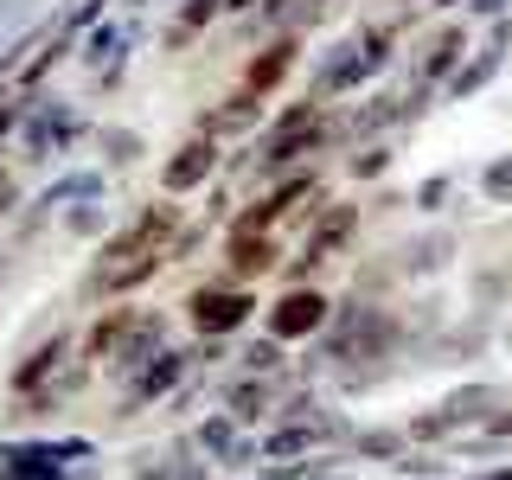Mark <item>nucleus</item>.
<instances>
[{
    "label": "nucleus",
    "instance_id": "f257e3e1",
    "mask_svg": "<svg viewBox=\"0 0 512 480\" xmlns=\"http://www.w3.org/2000/svg\"><path fill=\"white\" fill-rule=\"evenodd\" d=\"M314 352L333 365V372H352V365H391L397 352H404V308L346 288V295L333 301V320L314 340Z\"/></svg>",
    "mask_w": 512,
    "mask_h": 480
},
{
    "label": "nucleus",
    "instance_id": "f03ea898",
    "mask_svg": "<svg viewBox=\"0 0 512 480\" xmlns=\"http://www.w3.org/2000/svg\"><path fill=\"white\" fill-rule=\"evenodd\" d=\"M500 404H512L506 397V384H493V378H468V384H455V391H442L436 404H423L404 423V436H410V448H429V442H455L461 429H474L487 410H500Z\"/></svg>",
    "mask_w": 512,
    "mask_h": 480
},
{
    "label": "nucleus",
    "instance_id": "7ed1b4c3",
    "mask_svg": "<svg viewBox=\"0 0 512 480\" xmlns=\"http://www.w3.org/2000/svg\"><path fill=\"white\" fill-rule=\"evenodd\" d=\"M256 288L244 282H199V288H186V301H180V320H186V333L192 340H244V327L256 320Z\"/></svg>",
    "mask_w": 512,
    "mask_h": 480
},
{
    "label": "nucleus",
    "instance_id": "20e7f679",
    "mask_svg": "<svg viewBox=\"0 0 512 480\" xmlns=\"http://www.w3.org/2000/svg\"><path fill=\"white\" fill-rule=\"evenodd\" d=\"M20 154L32 160V167H52V160H64L77 148V141L90 135V116H77L64 96H45V90H32V96H20Z\"/></svg>",
    "mask_w": 512,
    "mask_h": 480
},
{
    "label": "nucleus",
    "instance_id": "39448f33",
    "mask_svg": "<svg viewBox=\"0 0 512 480\" xmlns=\"http://www.w3.org/2000/svg\"><path fill=\"white\" fill-rule=\"evenodd\" d=\"M327 320H333V295L320 282H301V288H282L276 301L263 308V333H276L282 346H314L320 333H327Z\"/></svg>",
    "mask_w": 512,
    "mask_h": 480
},
{
    "label": "nucleus",
    "instance_id": "423d86ee",
    "mask_svg": "<svg viewBox=\"0 0 512 480\" xmlns=\"http://www.w3.org/2000/svg\"><path fill=\"white\" fill-rule=\"evenodd\" d=\"M199 372V359H192V340L180 346H160L148 365H141L135 378H122V404H116V416H141V410H154V404H167L173 391H180V384Z\"/></svg>",
    "mask_w": 512,
    "mask_h": 480
},
{
    "label": "nucleus",
    "instance_id": "0eeeda50",
    "mask_svg": "<svg viewBox=\"0 0 512 480\" xmlns=\"http://www.w3.org/2000/svg\"><path fill=\"white\" fill-rule=\"evenodd\" d=\"M301 58H308V39L301 32H269V39H256L244 64H237V90H250V96H282L288 90V77L301 71Z\"/></svg>",
    "mask_w": 512,
    "mask_h": 480
},
{
    "label": "nucleus",
    "instance_id": "6e6552de",
    "mask_svg": "<svg viewBox=\"0 0 512 480\" xmlns=\"http://www.w3.org/2000/svg\"><path fill=\"white\" fill-rule=\"evenodd\" d=\"M474 52V26L461 20V13H442V20H429L423 26V39H416V52H410V77L416 84H448V77L461 71V58Z\"/></svg>",
    "mask_w": 512,
    "mask_h": 480
},
{
    "label": "nucleus",
    "instance_id": "1a4fd4ad",
    "mask_svg": "<svg viewBox=\"0 0 512 480\" xmlns=\"http://www.w3.org/2000/svg\"><path fill=\"white\" fill-rule=\"evenodd\" d=\"M263 116H269V103L263 96H250V90H224V96H212V103H199L192 109V135H212V141H224V148H237V141H250L256 128H263Z\"/></svg>",
    "mask_w": 512,
    "mask_h": 480
},
{
    "label": "nucleus",
    "instance_id": "9d476101",
    "mask_svg": "<svg viewBox=\"0 0 512 480\" xmlns=\"http://www.w3.org/2000/svg\"><path fill=\"white\" fill-rule=\"evenodd\" d=\"M224 167V141L212 135H186L173 141V154L160 160V192H173V199H192V192H205L212 186V173Z\"/></svg>",
    "mask_w": 512,
    "mask_h": 480
},
{
    "label": "nucleus",
    "instance_id": "9b49d317",
    "mask_svg": "<svg viewBox=\"0 0 512 480\" xmlns=\"http://www.w3.org/2000/svg\"><path fill=\"white\" fill-rule=\"evenodd\" d=\"M282 237H269V231H218V276L224 282H244L256 288L263 276H276L282 269Z\"/></svg>",
    "mask_w": 512,
    "mask_h": 480
},
{
    "label": "nucleus",
    "instance_id": "f8f14e48",
    "mask_svg": "<svg viewBox=\"0 0 512 480\" xmlns=\"http://www.w3.org/2000/svg\"><path fill=\"white\" fill-rule=\"evenodd\" d=\"M455 256H461V231H455V224H429V231L391 244V263H397V276H404V282H436V276H448V269H455Z\"/></svg>",
    "mask_w": 512,
    "mask_h": 480
},
{
    "label": "nucleus",
    "instance_id": "ddd939ff",
    "mask_svg": "<svg viewBox=\"0 0 512 480\" xmlns=\"http://www.w3.org/2000/svg\"><path fill=\"white\" fill-rule=\"evenodd\" d=\"M186 442H192V455L218 461V468H250V461H263V442H256V436H250L244 423H237L231 410H212V416H199Z\"/></svg>",
    "mask_w": 512,
    "mask_h": 480
},
{
    "label": "nucleus",
    "instance_id": "4468645a",
    "mask_svg": "<svg viewBox=\"0 0 512 480\" xmlns=\"http://www.w3.org/2000/svg\"><path fill=\"white\" fill-rule=\"evenodd\" d=\"M282 404H288V372H282V378L231 372V378L218 384V410H231L244 429H256V423H276V416H282Z\"/></svg>",
    "mask_w": 512,
    "mask_h": 480
},
{
    "label": "nucleus",
    "instance_id": "2eb2a0df",
    "mask_svg": "<svg viewBox=\"0 0 512 480\" xmlns=\"http://www.w3.org/2000/svg\"><path fill=\"white\" fill-rule=\"evenodd\" d=\"M359 90H372V71H365V52H359V39H346L340 45H327L314 64V77H308V96H320V103H333V96H359Z\"/></svg>",
    "mask_w": 512,
    "mask_h": 480
},
{
    "label": "nucleus",
    "instance_id": "dca6fc26",
    "mask_svg": "<svg viewBox=\"0 0 512 480\" xmlns=\"http://www.w3.org/2000/svg\"><path fill=\"white\" fill-rule=\"evenodd\" d=\"M71 352H77V333H71V327L45 333V340L32 346L20 365H13V378H7V384H13V397H32V391H45V384H52V378L64 372V365H71Z\"/></svg>",
    "mask_w": 512,
    "mask_h": 480
},
{
    "label": "nucleus",
    "instance_id": "f3484780",
    "mask_svg": "<svg viewBox=\"0 0 512 480\" xmlns=\"http://www.w3.org/2000/svg\"><path fill=\"white\" fill-rule=\"evenodd\" d=\"M160 346H173V314L167 308H141V320L128 327V340L116 346V359H109V372H116V378H135Z\"/></svg>",
    "mask_w": 512,
    "mask_h": 480
},
{
    "label": "nucleus",
    "instance_id": "a211bd4d",
    "mask_svg": "<svg viewBox=\"0 0 512 480\" xmlns=\"http://www.w3.org/2000/svg\"><path fill=\"white\" fill-rule=\"evenodd\" d=\"M77 45H84L77 58H84L90 71H116V64H128V52H135V13H128V20H96Z\"/></svg>",
    "mask_w": 512,
    "mask_h": 480
},
{
    "label": "nucleus",
    "instance_id": "6ab92c4d",
    "mask_svg": "<svg viewBox=\"0 0 512 480\" xmlns=\"http://www.w3.org/2000/svg\"><path fill=\"white\" fill-rule=\"evenodd\" d=\"M218 20H224V0H180L173 20H167V32H160V52H186V45H199Z\"/></svg>",
    "mask_w": 512,
    "mask_h": 480
},
{
    "label": "nucleus",
    "instance_id": "aec40b11",
    "mask_svg": "<svg viewBox=\"0 0 512 480\" xmlns=\"http://www.w3.org/2000/svg\"><path fill=\"white\" fill-rule=\"evenodd\" d=\"M237 372H256V378H282L288 365H295V346H282L276 333H244V340L231 346Z\"/></svg>",
    "mask_w": 512,
    "mask_h": 480
},
{
    "label": "nucleus",
    "instance_id": "412c9836",
    "mask_svg": "<svg viewBox=\"0 0 512 480\" xmlns=\"http://www.w3.org/2000/svg\"><path fill=\"white\" fill-rule=\"evenodd\" d=\"M397 167V135H378V141H359V148L340 154V173L352 186H378L384 173Z\"/></svg>",
    "mask_w": 512,
    "mask_h": 480
},
{
    "label": "nucleus",
    "instance_id": "4be33fe9",
    "mask_svg": "<svg viewBox=\"0 0 512 480\" xmlns=\"http://www.w3.org/2000/svg\"><path fill=\"white\" fill-rule=\"evenodd\" d=\"M90 141H96V154H103V173H128L141 154H148V141L135 135V128H90Z\"/></svg>",
    "mask_w": 512,
    "mask_h": 480
},
{
    "label": "nucleus",
    "instance_id": "5701e85b",
    "mask_svg": "<svg viewBox=\"0 0 512 480\" xmlns=\"http://www.w3.org/2000/svg\"><path fill=\"white\" fill-rule=\"evenodd\" d=\"M346 442H352V455H359V461H391V468L410 455V436H404V429H384V423H372V429H352Z\"/></svg>",
    "mask_w": 512,
    "mask_h": 480
},
{
    "label": "nucleus",
    "instance_id": "b1692460",
    "mask_svg": "<svg viewBox=\"0 0 512 480\" xmlns=\"http://www.w3.org/2000/svg\"><path fill=\"white\" fill-rule=\"evenodd\" d=\"M455 442L468 448V455H480V448H506V442H512V404H500V410H487V416H480L474 429H461Z\"/></svg>",
    "mask_w": 512,
    "mask_h": 480
},
{
    "label": "nucleus",
    "instance_id": "393cba45",
    "mask_svg": "<svg viewBox=\"0 0 512 480\" xmlns=\"http://www.w3.org/2000/svg\"><path fill=\"white\" fill-rule=\"evenodd\" d=\"M64 237H96V244H103L109 231H116V224H109V205L103 199H84V205H64Z\"/></svg>",
    "mask_w": 512,
    "mask_h": 480
},
{
    "label": "nucleus",
    "instance_id": "a878e982",
    "mask_svg": "<svg viewBox=\"0 0 512 480\" xmlns=\"http://www.w3.org/2000/svg\"><path fill=\"white\" fill-rule=\"evenodd\" d=\"M448 205H455V173H448V167L429 173V180L410 192V212H423V218H442Z\"/></svg>",
    "mask_w": 512,
    "mask_h": 480
},
{
    "label": "nucleus",
    "instance_id": "bb28decb",
    "mask_svg": "<svg viewBox=\"0 0 512 480\" xmlns=\"http://www.w3.org/2000/svg\"><path fill=\"white\" fill-rule=\"evenodd\" d=\"M480 199L487 205H512V154H493L480 167Z\"/></svg>",
    "mask_w": 512,
    "mask_h": 480
},
{
    "label": "nucleus",
    "instance_id": "cd10ccee",
    "mask_svg": "<svg viewBox=\"0 0 512 480\" xmlns=\"http://www.w3.org/2000/svg\"><path fill=\"white\" fill-rule=\"evenodd\" d=\"M237 192H244V186H237V180H224V173H212V186H205V224H224V218H231L237 212Z\"/></svg>",
    "mask_w": 512,
    "mask_h": 480
},
{
    "label": "nucleus",
    "instance_id": "c85d7f7f",
    "mask_svg": "<svg viewBox=\"0 0 512 480\" xmlns=\"http://www.w3.org/2000/svg\"><path fill=\"white\" fill-rule=\"evenodd\" d=\"M461 0H397V13H404L410 26H423V20H442V13H455Z\"/></svg>",
    "mask_w": 512,
    "mask_h": 480
},
{
    "label": "nucleus",
    "instance_id": "c756f323",
    "mask_svg": "<svg viewBox=\"0 0 512 480\" xmlns=\"http://www.w3.org/2000/svg\"><path fill=\"white\" fill-rule=\"evenodd\" d=\"M455 13H461V20L474 26V20H500V13H512V0H461Z\"/></svg>",
    "mask_w": 512,
    "mask_h": 480
},
{
    "label": "nucleus",
    "instance_id": "7c9ffc66",
    "mask_svg": "<svg viewBox=\"0 0 512 480\" xmlns=\"http://www.w3.org/2000/svg\"><path fill=\"white\" fill-rule=\"evenodd\" d=\"M256 7H263V0H224V20H250Z\"/></svg>",
    "mask_w": 512,
    "mask_h": 480
},
{
    "label": "nucleus",
    "instance_id": "2f4dec72",
    "mask_svg": "<svg viewBox=\"0 0 512 480\" xmlns=\"http://www.w3.org/2000/svg\"><path fill=\"white\" fill-rule=\"evenodd\" d=\"M116 7H122V13H141V7H154V0H116Z\"/></svg>",
    "mask_w": 512,
    "mask_h": 480
},
{
    "label": "nucleus",
    "instance_id": "473e14b6",
    "mask_svg": "<svg viewBox=\"0 0 512 480\" xmlns=\"http://www.w3.org/2000/svg\"><path fill=\"white\" fill-rule=\"evenodd\" d=\"M0 282H7V250H0Z\"/></svg>",
    "mask_w": 512,
    "mask_h": 480
}]
</instances>
